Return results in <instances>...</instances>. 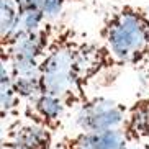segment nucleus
<instances>
[{
    "label": "nucleus",
    "instance_id": "nucleus-1",
    "mask_svg": "<svg viewBox=\"0 0 149 149\" xmlns=\"http://www.w3.org/2000/svg\"><path fill=\"white\" fill-rule=\"evenodd\" d=\"M120 67L123 64L103 41L88 40L61 23L41 59L43 92L61 97L69 108H75L97 77Z\"/></svg>",
    "mask_w": 149,
    "mask_h": 149
},
{
    "label": "nucleus",
    "instance_id": "nucleus-2",
    "mask_svg": "<svg viewBox=\"0 0 149 149\" xmlns=\"http://www.w3.org/2000/svg\"><path fill=\"white\" fill-rule=\"evenodd\" d=\"M100 38L123 66L149 70V12L133 3L110 8Z\"/></svg>",
    "mask_w": 149,
    "mask_h": 149
},
{
    "label": "nucleus",
    "instance_id": "nucleus-3",
    "mask_svg": "<svg viewBox=\"0 0 149 149\" xmlns=\"http://www.w3.org/2000/svg\"><path fill=\"white\" fill-rule=\"evenodd\" d=\"M75 108V125L80 131L118 130L123 126L128 111V105L121 102L88 93Z\"/></svg>",
    "mask_w": 149,
    "mask_h": 149
},
{
    "label": "nucleus",
    "instance_id": "nucleus-4",
    "mask_svg": "<svg viewBox=\"0 0 149 149\" xmlns=\"http://www.w3.org/2000/svg\"><path fill=\"white\" fill-rule=\"evenodd\" d=\"M67 110L69 107L61 97L51 95V93H41L38 98L23 103L22 111L25 120L41 125L51 130L53 133H57L62 130Z\"/></svg>",
    "mask_w": 149,
    "mask_h": 149
},
{
    "label": "nucleus",
    "instance_id": "nucleus-5",
    "mask_svg": "<svg viewBox=\"0 0 149 149\" xmlns=\"http://www.w3.org/2000/svg\"><path fill=\"white\" fill-rule=\"evenodd\" d=\"M54 149H130L123 130L107 131H77L62 136Z\"/></svg>",
    "mask_w": 149,
    "mask_h": 149
},
{
    "label": "nucleus",
    "instance_id": "nucleus-6",
    "mask_svg": "<svg viewBox=\"0 0 149 149\" xmlns=\"http://www.w3.org/2000/svg\"><path fill=\"white\" fill-rule=\"evenodd\" d=\"M54 134L56 133L41 125L25 118H15L8 121L3 138L13 141L18 149H54Z\"/></svg>",
    "mask_w": 149,
    "mask_h": 149
},
{
    "label": "nucleus",
    "instance_id": "nucleus-7",
    "mask_svg": "<svg viewBox=\"0 0 149 149\" xmlns=\"http://www.w3.org/2000/svg\"><path fill=\"white\" fill-rule=\"evenodd\" d=\"M8 66L13 85L23 103L35 100L44 93L41 82V62H8Z\"/></svg>",
    "mask_w": 149,
    "mask_h": 149
},
{
    "label": "nucleus",
    "instance_id": "nucleus-8",
    "mask_svg": "<svg viewBox=\"0 0 149 149\" xmlns=\"http://www.w3.org/2000/svg\"><path fill=\"white\" fill-rule=\"evenodd\" d=\"M121 130L130 144L143 143L149 138V92L128 105Z\"/></svg>",
    "mask_w": 149,
    "mask_h": 149
},
{
    "label": "nucleus",
    "instance_id": "nucleus-9",
    "mask_svg": "<svg viewBox=\"0 0 149 149\" xmlns=\"http://www.w3.org/2000/svg\"><path fill=\"white\" fill-rule=\"evenodd\" d=\"M2 59V66H0V103H2V120H15L20 118V111H22V98L18 95L17 88L13 85L12 79V72H10L8 61Z\"/></svg>",
    "mask_w": 149,
    "mask_h": 149
},
{
    "label": "nucleus",
    "instance_id": "nucleus-10",
    "mask_svg": "<svg viewBox=\"0 0 149 149\" xmlns=\"http://www.w3.org/2000/svg\"><path fill=\"white\" fill-rule=\"evenodd\" d=\"M22 26V10L15 0H0V46L7 48Z\"/></svg>",
    "mask_w": 149,
    "mask_h": 149
},
{
    "label": "nucleus",
    "instance_id": "nucleus-11",
    "mask_svg": "<svg viewBox=\"0 0 149 149\" xmlns=\"http://www.w3.org/2000/svg\"><path fill=\"white\" fill-rule=\"evenodd\" d=\"M80 2H84V0H43V12L46 15V18L51 22L53 18H56L64 10L66 5L80 3Z\"/></svg>",
    "mask_w": 149,
    "mask_h": 149
},
{
    "label": "nucleus",
    "instance_id": "nucleus-12",
    "mask_svg": "<svg viewBox=\"0 0 149 149\" xmlns=\"http://www.w3.org/2000/svg\"><path fill=\"white\" fill-rule=\"evenodd\" d=\"M22 10V13L25 12H30V10H43V0H15Z\"/></svg>",
    "mask_w": 149,
    "mask_h": 149
},
{
    "label": "nucleus",
    "instance_id": "nucleus-13",
    "mask_svg": "<svg viewBox=\"0 0 149 149\" xmlns=\"http://www.w3.org/2000/svg\"><path fill=\"white\" fill-rule=\"evenodd\" d=\"M0 149H18V148L15 146L13 141L7 139V138H2V146H0Z\"/></svg>",
    "mask_w": 149,
    "mask_h": 149
},
{
    "label": "nucleus",
    "instance_id": "nucleus-14",
    "mask_svg": "<svg viewBox=\"0 0 149 149\" xmlns=\"http://www.w3.org/2000/svg\"><path fill=\"white\" fill-rule=\"evenodd\" d=\"M144 149H149V146H148V144H146V146H144Z\"/></svg>",
    "mask_w": 149,
    "mask_h": 149
}]
</instances>
